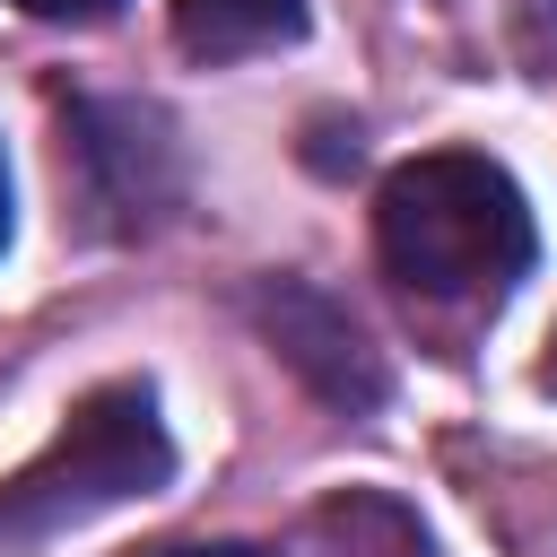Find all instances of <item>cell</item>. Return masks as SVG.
Segmentation results:
<instances>
[{"instance_id":"cell-9","label":"cell","mask_w":557,"mask_h":557,"mask_svg":"<svg viewBox=\"0 0 557 557\" xmlns=\"http://www.w3.org/2000/svg\"><path fill=\"white\" fill-rule=\"evenodd\" d=\"M157 557H278V548H157Z\"/></svg>"},{"instance_id":"cell-2","label":"cell","mask_w":557,"mask_h":557,"mask_svg":"<svg viewBox=\"0 0 557 557\" xmlns=\"http://www.w3.org/2000/svg\"><path fill=\"white\" fill-rule=\"evenodd\" d=\"M174 479V435L157 418V392L148 383H96L61 426L52 444L0 479V548H44L131 496H157Z\"/></svg>"},{"instance_id":"cell-7","label":"cell","mask_w":557,"mask_h":557,"mask_svg":"<svg viewBox=\"0 0 557 557\" xmlns=\"http://www.w3.org/2000/svg\"><path fill=\"white\" fill-rule=\"evenodd\" d=\"M522 52L557 61V0H522Z\"/></svg>"},{"instance_id":"cell-8","label":"cell","mask_w":557,"mask_h":557,"mask_svg":"<svg viewBox=\"0 0 557 557\" xmlns=\"http://www.w3.org/2000/svg\"><path fill=\"white\" fill-rule=\"evenodd\" d=\"M26 17H52V26H96V17H113L122 0H17Z\"/></svg>"},{"instance_id":"cell-10","label":"cell","mask_w":557,"mask_h":557,"mask_svg":"<svg viewBox=\"0 0 557 557\" xmlns=\"http://www.w3.org/2000/svg\"><path fill=\"white\" fill-rule=\"evenodd\" d=\"M0 252H9V157H0Z\"/></svg>"},{"instance_id":"cell-5","label":"cell","mask_w":557,"mask_h":557,"mask_svg":"<svg viewBox=\"0 0 557 557\" xmlns=\"http://www.w3.org/2000/svg\"><path fill=\"white\" fill-rule=\"evenodd\" d=\"M313 26L305 0H174V44L209 70L226 61H252V52H278Z\"/></svg>"},{"instance_id":"cell-4","label":"cell","mask_w":557,"mask_h":557,"mask_svg":"<svg viewBox=\"0 0 557 557\" xmlns=\"http://www.w3.org/2000/svg\"><path fill=\"white\" fill-rule=\"evenodd\" d=\"M252 322H261L270 357H278L313 400H331L339 418L383 409V357L366 348V331L348 322L339 296H322L313 278H252Z\"/></svg>"},{"instance_id":"cell-6","label":"cell","mask_w":557,"mask_h":557,"mask_svg":"<svg viewBox=\"0 0 557 557\" xmlns=\"http://www.w3.org/2000/svg\"><path fill=\"white\" fill-rule=\"evenodd\" d=\"M278 557H435V548L400 496L357 487V496H331L322 513H305L296 548H278Z\"/></svg>"},{"instance_id":"cell-3","label":"cell","mask_w":557,"mask_h":557,"mask_svg":"<svg viewBox=\"0 0 557 557\" xmlns=\"http://www.w3.org/2000/svg\"><path fill=\"white\" fill-rule=\"evenodd\" d=\"M70 165H78V200L96 226L139 235L174 209V139L148 104H104L78 96L70 104Z\"/></svg>"},{"instance_id":"cell-1","label":"cell","mask_w":557,"mask_h":557,"mask_svg":"<svg viewBox=\"0 0 557 557\" xmlns=\"http://www.w3.org/2000/svg\"><path fill=\"white\" fill-rule=\"evenodd\" d=\"M374 261L418 313L470 322V313H496L531 278L540 226H531L522 183L496 157L426 148V157L392 165L374 191Z\"/></svg>"},{"instance_id":"cell-11","label":"cell","mask_w":557,"mask_h":557,"mask_svg":"<svg viewBox=\"0 0 557 557\" xmlns=\"http://www.w3.org/2000/svg\"><path fill=\"white\" fill-rule=\"evenodd\" d=\"M540 383H548V392H557V357H548V366H540Z\"/></svg>"}]
</instances>
